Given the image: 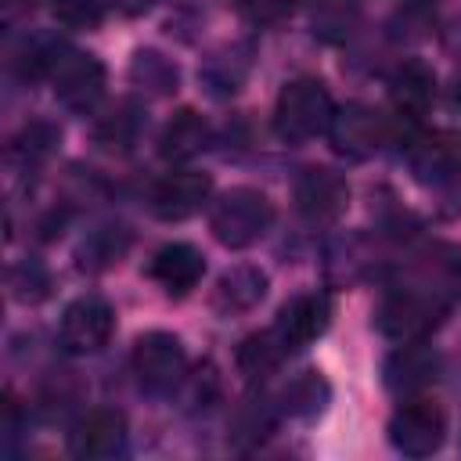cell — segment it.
<instances>
[{"instance_id": "cell-19", "label": "cell", "mask_w": 461, "mask_h": 461, "mask_svg": "<svg viewBox=\"0 0 461 461\" xmlns=\"http://www.w3.org/2000/svg\"><path fill=\"white\" fill-rule=\"evenodd\" d=\"M285 353H288L285 342H281L277 331L270 328V331H256V335L241 339V346H238V353H234V364H238V371H241L249 382H263V378H270V375L277 371V364H281Z\"/></svg>"}, {"instance_id": "cell-8", "label": "cell", "mask_w": 461, "mask_h": 461, "mask_svg": "<svg viewBox=\"0 0 461 461\" xmlns=\"http://www.w3.org/2000/svg\"><path fill=\"white\" fill-rule=\"evenodd\" d=\"M439 353L425 342V339H414V342H400L385 364H382V382L385 389H393L396 396H418L425 393L436 378H439Z\"/></svg>"}, {"instance_id": "cell-21", "label": "cell", "mask_w": 461, "mask_h": 461, "mask_svg": "<svg viewBox=\"0 0 461 461\" xmlns=\"http://www.w3.org/2000/svg\"><path fill=\"white\" fill-rule=\"evenodd\" d=\"M140 133V115L133 104H115L94 122V140L108 151H130V144Z\"/></svg>"}, {"instance_id": "cell-11", "label": "cell", "mask_w": 461, "mask_h": 461, "mask_svg": "<svg viewBox=\"0 0 461 461\" xmlns=\"http://www.w3.org/2000/svg\"><path fill=\"white\" fill-rule=\"evenodd\" d=\"M212 194V176L198 169H173L151 187V212L166 223L194 216Z\"/></svg>"}, {"instance_id": "cell-5", "label": "cell", "mask_w": 461, "mask_h": 461, "mask_svg": "<svg viewBox=\"0 0 461 461\" xmlns=\"http://www.w3.org/2000/svg\"><path fill=\"white\" fill-rule=\"evenodd\" d=\"M112 331H115V310L101 295H79V299H72L65 306V313H61V324H58L61 349L72 353V357L101 353L108 346Z\"/></svg>"}, {"instance_id": "cell-2", "label": "cell", "mask_w": 461, "mask_h": 461, "mask_svg": "<svg viewBox=\"0 0 461 461\" xmlns=\"http://www.w3.org/2000/svg\"><path fill=\"white\" fill-rule=\"evenodd\" d=\"M274 223V205L256 187H230L209 209V230L227 249L256 245Z\"/></svg>"}, {"instance_id": "cell-15", "label": "cell", "mask_w": 461, "mask_h": 461, "mask_svg": "<svg viewBox=\"0 0 461 461\" xmlns=\"http://www.w3.org/2000/svg\"><path fill=\"white\" fill-rule=\"evenodd\" d=\"M202 274H205V256H202L194 245H187V241H169V245H162V249L151 256V263H148V277H151L166 295H173V299L194 292L198 281H202Z\"/></svg>"}, {"instance_id": "cell-17", "label": "cell", "mask_w": 461, "mask_h": 461, "mask_svg": "<svg viewBox=\"0 0 461 461\" xmlns=\"http://www.w3.org/2000/svg\"><path fill=\"white\" fill-rule=\"evenodd\" d=\"M436 94V76L421 61H403L389 83V97L400 119H418Z\"/></svg>"}, {"instance_id": "cell-1", "label": "cell", "mask_w": 461, "mask_h": 461, "mask_svg": "<svg viewBox=\"0 0 461 461\" xmlns=\"http://www.w3.org/2000/svg\"><path fill=\"white\" fill-rule=\"evenodd\" d=\"M335 119V101L321 79H292L274 104V133L285 144H306L328 133Z\"/></svg>"}, {"instance_id": "cell-24", "label": "cell", "mask_w": 461, "mask_h": 461, "mask_svg": "<svg viewBox=\"0 0 461 461\" xmlns=\"http://www.w3.org/2000/svg\"><path fill=\"white\" fill-rule=\"evenodd\" d=\"M50 14L58 25L76 29V32H90L101 25L104 18V4L101 0H50Z\"/></svg>"}, {"instance_id": "cell-3", "label": "cell", "mask_w": 461, "mask_h": 461, "mask_svg": "<svg viewBox=\"0 0 461 461\" xmlns=\"http://www.w3.org/2000/svg\"><path fill=\"white\" fill-rule=\"evenodd\" d=\"M447 313V295L414 285V288H396L378 303L375 324L382 335L396 339V342H414V339H429L439 321Z\"/></svg>"}, {"instance_id": "cell-4", "label": "cell", "mask_w": 461, "mask_h": 461, "mask_svg": "<svg viewBox=\"0 0 461 461\" xmlns=\"http://www.w3.org/2000/svg\"><path fill=\"white\" fill-rule=\"evenodd\" d=\"M385 432H389L393 450H400L403 457H429L447 439V414L439 411V403L414 396L393 411Z\"/></svg>"}, {"instance_id": "cell-27", "label": "cell", "mask_w": 461, "mask_h": 461, "mask_svg": "<svg viewBox=\"0 0 461 461\" xmlns=\"http://www.w3.org/2000/svg\"><path fill=\"white\" fill-rule=\"evenodd\" d=\"M112 4H115L122 14H130V18H133V14H144V11H151L158 0H112Z\"/></svg>"}, {"instance_id": "cell-26", "label": "cell", "mask_w": 461, "mask_h": 461, "mask_svg": "<svg viewBox=\"0 0 461 461\" xmlns=\"http://www.w3.org/2000/svg\"><path fill=\"white\" fill-rule=\"evenodd\" d=\"M54 144H58V130L50 126V122H29L18 137H14V155H22V158H43V155H50L54 151Z\"/></svg>"}, {"instance_id": "cell-23", "label": "cell", "mask_w": 461, "mask_h": 461, "mask_svg": "<svg viewBox=\"0 0 461 461\" xmlns=\"http://www.w3.org/2000/svg\"><path fill=\"white\" fill-rule=\"evenodd\" d=\"M130 72H133L137 83L151 86L155 94H169V90H176V65H173L169 58L155 54V50H140V54L133 58Z\"/></svg>"}, {"instance_id": "cell-20", "label": "cell", "mask_w": 461, "mask_h": 461, "mask_svg": "<svg viewBox=\"0 0 461 461\" xmlns=\"http://www.w3.org/2000/svg\"><path fill=\"white\" fill-rule=\"evenodd\" d=\"M328 396H331V389H328V382L321 378V371H303V375H295V378L285 385L281 407H285L288 414H295V418H313V414L324 411Z\"/></svg>"}, {"instance_id": "cell-16", "label": "cell", "mask_w": 461, "mask_h": 461, "mask_svg": "<svg viewBox=\"0 0 461 461\" xmlns=\"http://www.w3.org/2000/svg\"><path fill=\"white\" fill-rule=\"evenodd\" d=\"M209 122L194 108H180L158 133V155L166 162H191L209 148Z\"/></svg>"}, {"instance_id": "cell-10", "label": "cell", "mask_w": 461, "mask_h": 461, "mask_svg": "<svg viewBox=\"0 0 461 461\" xmlns=\"http://www.w3.org/2000/svg\"><path fill=\"white\" fill-rule=\"evenodd\" d=\"M407 162H411V173L421 184H429L436 191L454 187L461 180V137H454V133L411 137Z\"/></svg>"}, {"instance_id": "cell-22", "label": "cell", "mask_w": 461, "mask_h": 461, "mask_svg": "<svg viewBox=\"0 0 461 461\" xmlns=\"http://www.w3.org/2000/svg\"><path fill=\"white\" fill-rule=\"evenodd\" d=\"M126 245H130V234H126L122 227H97V230L83 241V249H79V263L90 267V270L112 267V263L126 252Z\"/></svg>"}, {"instance_id": "cell-12", "label": "cell", "mask_w": 461, "mask_h": 461, "mask_svg": "<svg viewBox=\"0 0 461 461\" xmlns=\"http://www.w3.org/2000/svg\"><path fill=\"white\" fill-rule=\"evenodd\" d=\"M385 119L367 104H346L335 108V119L328 126L331 148L346 158H371L385 140Z\"/></svg>"}, {"instance_id": "cell-14", "label": "cell", "mask_w": 461, "mask_h": 461, "mask_svg": "<svg viewBox=\"0 0 461 461\" xmlns=\"http://www.w3.org/2000/svg\"><path fill=\"white\" fill-rule=\"evenodd\" d=\"M328 324H331V299L324 292H306L281 306L274 331L285 342V349H306L313 339L328 331Z\"/></svg>"}, {"instance_id": "cell-9", "label": "cell", "mask_w": 461, "mask_h": 461, "mask_svg": "<svg viewBox=\"0 0 461 461\" xmlns=\"http://www.w3.org/2000/svg\"><path fill=\"white\" fill-rule=\"evenodd\" d=\"M126 447V414L115 407L86 411L68 432V454L79 461H104Z\"/></svg>"}, {"instance_id": "cell-6", "label": "cell", "mask_w": 461, "mask_h": 461, "mask_svg": "<svg viewBox=\"0 0 461 461\" xmlns=\"http://www.w3.org/2000/svg\"><path fill=\"white\" fill-rule=\"evenodd\" d=\"M133 375L151 393H173L187 378V353L184 342L169 331H148L133 342Z\"/></svg>"}, {"instance_id": "cell-18", "label": "cell", "mask_w": 461, "mask_h": 461, "mask_svg": "<svg viewBox=\"0 0 461 461\" xmlns=\"http://www.w3.org/2000/svg\"><path fill=\"white\" fill-rule=\"evenodd\" d=\"M263 295H267V274L263 270H256V267H230L216 281L212 303L223 313H245V310L259 306Z\"/></svg>"}, {"instance_id": "cell-25", "label": "cell", "mask_w": 461, "mask_h": 461, "mask_svg": "<svg viewBox=\"0 0 461 461\" xmlns=\"http://www.w3.org/2000/svg\"><path fill=\"white\" fill-rule=\"evenodd\" d=\"M7 285H11V295H14L18 303H40V299L47 295V288H50V277H47L43 263L25 259V263L11 267Z\"/></svg>"}, {"instance_id": "cell-7", "label": "cell", "mask_w": 461, "mask_h": 461, "mask_svg": "<svg viewBox=\"0 0 461 461\" xmlns=\"http://www.w3.org/2000/svg\"><path fill=\"white\" fill-rule=\"evenodd\" d=\"M50 83L68 112H90L104 94V65L86 50H65L50 68Z\"/></svg>"}, {"instance_id": "cell-13", "label": "cell", "mask_w": 461, "mask_h": 461, "mask_svg": "<svg viewBox=\"0 0 461 461\" xmlns=\"http://www.w3.org/2000/svg\"><path fill=\"white\" fill-rule=\"evenodd\" d=\"M349 202V184L328 166H310L295 180V205L310 223H331Z\"/></svg>"}]
</instances>
